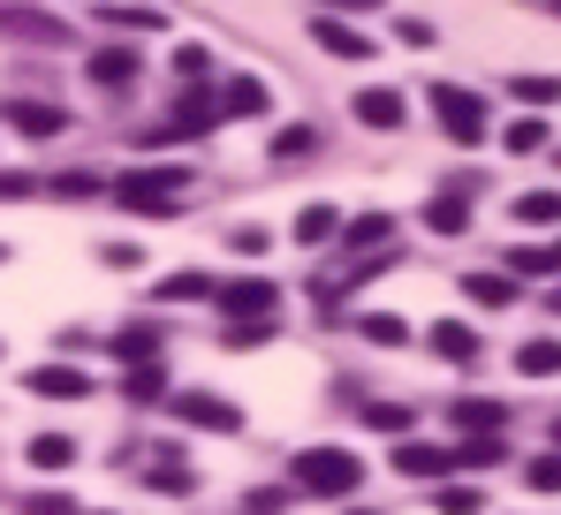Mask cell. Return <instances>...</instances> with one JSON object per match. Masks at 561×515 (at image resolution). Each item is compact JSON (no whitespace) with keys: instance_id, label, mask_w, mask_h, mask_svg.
<instances>
[{"instance_id":"19","label":"cell","mask_w":561,"mask_h":515,"mask_svg":"<svg viewBox=\"0 0 561 515\" xmlns=\"http://www.w3.org/2000/svg\"><path fill=\"white\" fill-rule=\"evenodd\" d=\"M99 23H106V31H129V38L168 31V15H160V8H99Z\"/></svg>"},{"instance_id":"21","label":"cell","mask_w":561,"mask_h":515,"mask_svg":"<svg viewBox=\"0 0 561 515\" xmlns=\"http://www.w3.org/2000/svg\"><path fill=\"white\" fill-rule=\"evenodd\" d=\"M516 371L524 379H561V342H524L516 348Z\"/></svg>"},{"instance_id":"6","label":"cell","mask_w":561,"mask_h":515,"mask_svg":"<svg viewBox=\"0 0 561 515\" xmlns=\"http://www.w3.org/2000/svg\"><path fill=\"white\" fill-rule=\"evenodd\" d=\"M23 387L46 394V402H84V394H92V371H77V364H31Z\"/></svg>"},{"instance_id":"26","label":"cell","mask_w":561,"mask_h":515,"mask_svg":"<svg viewBox=\"0 0 561 515\" xmlns=\"http://www.w3.org/2000/svg\"><path fill=\"white\" fill-rule=\"evenodd\" d=\"M304 152H319V137H311V122H288L274 137V160H304Z\"/></svg>"},{"instance_id":"33","label":"cell","mask_w":561,"mask_h":515,"mask_svg":"<svg viewBox=\"0 0 561 515\" xmlns=\"http://www.w3.org/2000/svg\"><path fill=\"white\" fill-rule=\"evenodd\" d=\"M501 455H508L501 439H463V447H456V462H470V470H493Z\"/></svg>"},{"instance_id":"23","label":"cell","mask_w":561,"mask_h":515,"mask_svg":"<svg viewBox=\"0 0 561 515\" xmlns=\"http://www.w3.org/2000/svg\"><path fill=\"white\" fill-rule=\"evenodd\" d=\"M463 296H470V304H493V311H501V304H516V281H508V273H470Z\"/></svg>"},{"instance_id":"3","label":"cell","mask_w":561,"mask_h":515,"mask_svg":"<svg viewBox=\"0 0 561 515\" xmlns=\"http://www.w3.org/2000/svg\"><path fill=\"white\" fill-rule=\"evenodd\" d=\"M425 99H433V122H440L456 145H485V99H478V91H463V84H433Z\"/></svg>"},{"instance_id":"36","label":"cell","mask_w":561,"mask_h":515,"mask_svg":"<svg viewBox=\"0 0 561 515\" xmlns=\"http://www.w3.org/2000/svg\"><path fill=\"white\" fill-rule=\"evenodd\" d=\"M274 334V319H251V327H228V348H251V342H266Z\"/></svg>"},{"instance_id":"38","label":"cell","mask_w":561,"mask_h":515,"mask_svg":"<svg viewBox=\"0 0 561 515\" xmlns=\"http://www.w3.org/2000/svg\"><path fill=\"white\" fill-rule=\"evenodd\" d=\"M99 258H106V265H114V273H122V265H129V273H137V265H145V251H137V243H106V251H99Z\"/></svg>"},{"instance_id":"34","label":"cell","mask_w":561,"mask_h":515,"mask_svg":"<svg viewBox=\"0 0 561 515\" xmlns=\"http://www.w3.org/2000/svg\"><path fill=\"white\" fill-rule=\"evenodd\" d=\"M54 197L84 205V197H99V174H54Z\"/></svg>"},{"instance_id":"9","label":"cell","mask_w":561,"mask_h":515,"mask_svg":"<svg viewBox=\"0 0 561 515\" xmlns=\"http://www.w3.org/2000/svg\"><path fill=\"white\" fill-rule=\"evenodd\" d=\"M0 122H15L23 137H61V122H69V114H61L54 99H8V106H0Z\"/></svg>"},{"instance_id":"39","label":"cell","mask_w":561,"mask_h":515,"mask_svg":"<svg viewBox=\"0 0 561 515\" xmlns=\"http://www.w3.org/2000/svg\"><path fill=\"white\" fill-rule=\"evenodd\" d=\"M394 31H402V46H433V23H425V15H402Z\"/></svg>"},{"instance_id":"37","label":"cell","mask_w":561,"mask_h":515,"mask_svg":"<svg viewBox=\"0 0 561 515\" xmlns=\"http://www.w3.org/2000/svg\"><path fill=\"white\" fill-rule=\"evenodd\" d=\"M152 485H160V493H190L197 478H190V470H175V462H160V470H152Z\"/></svg>"},{"instance_id":"29","label":"cell","mask_w":561,"mask_h":515,"mask_svg":"<svg viewBox=\"0 0 561 515\" xmlns=\"http://www.w3.org/2000/svg\"><path fill=\"white\" fill-rule=\"evenodd\" d=\"M508 273H561V243H547V251H508Z\"/></svg>"},{"instance_id":"18","label":"cell","mask_w":561,"mask_h":515,"mask_svg":"<svg viewBox=\"0 0 561 515\" xmlns=\"http://www.w3.org/2000/svg\"><path fill=\"white\" fill-rule=\"evenodd\" d=\"M23 455H31V470H69V462H77V439H69V432H31Z\"/></svg>"},{"instance_id":"1","label":"cell","mask_w":561,"mask_h":515,"mask_svg":"<svg viewBox=\"0 0 561 515\" xmlns=\"http://www.w3.org/2000/svg\"><path fill=\"white\" fill-rule=\"evenodd\" d=\"M114 205L122 213H145V220H175L190 205V168H129L122 182H114Z\"/></svg>"},{"instance_id":"2","label":"cell","mask_w":561,"mask_h":515,"mask_svg":"<svg viewBox=\"0 0 561 515\" xmlns=\"http://www.w3.org/2000/svg\"><path fill=\"white\" fill-rule=\"evenodd\" d=\"M365 485V462L350 455V447H304L296 455V493H311V501H350Z\"/></svg>"},{"instance_id":"24","label":"cell","mask_w":561,"mask_h":515,"mask_svg":"<svg viewBox=\"0 0 561 515\" xmlns=\"http://www.w3.org/2000/svg\"><path fill=\"white\" fill-rule=\"evenodd\" d=\"M213 288H220L213 273H168V281H160V304H197V296H213Z\"/></svg>"},{"instance_id":"7","label":"cell","mask_w":561,"mask_h":515,"mask_svg":"<svg viewBox=\"0 0 561 515\" xmlns=\"http://www.w3.org/2000/svg\"><path fill=\"white\" fill-rule=\"evenodd\" d=\"M350 114H357L365 129H402V114H410V99H402V91H387V84H365L357 99H350Z\"/></svg>"},{"instance_id":"11","label":"cell","mask_w":561,"mask_h":515,"mask_svg":"<svg viewBox=\"0 0 561 515\" xmlns=\"http://www.w3.org/2000/svg\"><path fill=\"white\" fill-rule=\"evenodd\" d=\"M175 417H183V425H205V432H236L243 425V410L220 402V394H175Z\"/></svg>"},{"instance_id":"12","label":"cell","mask_w":561,"mask_h":515,"mask_svg":"<svg viewBox=\"0 0 561 515\" xmlns=\"http://www.w3.org/2000/svg\"><path fill=\"white\" fill-rule=\"evenodd\" d=\"M213 106H220V122H243V114H266V106H274V91L259 84V77H228Z\"/></svg>"},{"instance_id":"28","label":"cell","mask_w":561,"mask_h":515,"mask_svg":"<svg viewBox=\"0 0 561 515\" xmlns=\"http://www.w3.org/2000/svg\"><path fill=\"white\" fill-rule=\"evenodd\" d=\"M365 342L394 348V342H410V327H402V319H394V311H365Z\"/></svg>"},{"instance_id":"13","label":"cell","mask_w":561,"mask_h":515,"mask_svg":"<svg viewBox=\"0 0 561 515\" xmlns=\"http://www.w3.org/2000/svg\"><path fill=\"white\" fill-rule=\"evenodd\" d=\"M311 38H319L327 54H342V61H373V38H365V31H350L342 15H311Z\"/></svg>"},{"instance_id":"4","label":"cell","mask_w":561,"mask_h":515,"mask_svg":"<svg viewBox=\"0 0 561 515\" xmlns=\"http://www.w3.org/2000/svg\"><path fill=\"white\" fill-rule=\"evenodd\" d=\"M220 296V311H228V327H251V319H274L280 288L266 281V273H251V281H228V288H213Z\"/></svg>"},{"instance_id":"32","label":"cell","mask_w":561,"mask_h":515,"mask_svg":"<svg viewBox=\"0 0 561 515\" xmlns=\"http://www.w3.org/2000/svg\"><path fill=\"white\" fill-rule=\"evenodd\" d=\"M365 425H373V432H394V439H402V432H410V410H402V402H373V410H365Z\"/></svg>"},{"instance_id":"20","label":"cell","mask_w":561,"mask_h":515,"mask_svg":"<svg viewBox=\"0 0 561 515\" xmlns=\"http://www.w3.org/2000/svg\"><path fill=\"white\" fill-rule=\"evenodd\" d=\"M501 145H508L516 160H531V152H547V122H539V114H516V122L501 129Z\"/></svg>"},{"instance_id":"17","label":"cell","mask_w":561,"mask_h":515,"mask_svg":"<svg viewBox=\"0 0 561 515\" xmlns=\"http://www.w3.org/2000/svg\"><path fill=\"white\" fill-rule=\"evenodd\" d=\"M433 356H448V364H478V334H470L463 319H433Z\"/></svg>"},{"instance_id":"41","label":"cell","mask_w":561,"mask_h":515,"mask_svg":"<svg viewBox=\"0 0 561 515\" xmlns=\"http://www.w3.org/2000/svg\"><path fill=\"white\" fill-rule=\"evenodd\" d=\"M554 455H561V417H554Z\"/></svg>"},{"instance_id":"31","label":"cell","mask_w":561,"mask_h":515,"mask_svg":"<svg viewBox=\"0 0 561 515\" xmlns=\"http://www.w3.org/2000/svg\"><path fill=\"white\" fill-rule=\"evenodd\" d=\"M516 99H524V106H554L561 77H516Z\"/></svg>"},{"instance_id":"42","label":"cell","mask_w":561,"mask_h":515,"mask_svg":"<svg viewBox=\"0 0 561 515\" xmlns=\"http://www.w3.org/2000/svg\"><path fill=\"white\" fill-rule=\"evenodd\" d=\"M350 515H379V508H350Z\"/></svg>"},{"instance_id":"25","label":"cell","mask_w":561,"mask_h":515,"mask_svg":"<svg viewBox=\"0 0 561 515\" xmlns=\"http://www.w3.org/2000/svg\"><path fill=\"white\" fill-rule=\"evenodd\" d=\"M433 508H440V515H478V508H485V493H478V485H440Z\"/></svg>"},{"instance_id":"30","label":"cell","mask_w":561,"mask_h":515,"mask_svg":"<svg viewBox=\"0 0 561 515\" xmlns=\"http://www.w3.org/2000/svg\"><path fill=\"white\" fill-rule=\"evenodd\" d=\"M175 77H183V84H205V77H213V54H205V46H175Z\"/></svg>"},{"instance_id":"35","label":"cell","mask_w":561,"mask_h":515,"mask_svg":"<svg viewBox=\"0 0 561 515\" xmlns=\"http://www.w3.org/2000/svg\"><path fill=\"white\" fill-rule=\"evenodd\" d=\"M228 251H236V258H266V251H274V236H266V228H236Z\"/></svg>"},{"instance_id":"44","label":"cell","mask_w":561,"mask_h":515,"mask_svg":"<svg viewBox=\"0 0 561 515\" xmlns=\"http://www.w3.org/2000/svg\"><path fill=\"white\" fill-rule=\"evenodd\" d=\"M554 15H561V8H554Z\"/></svg>"},{"instance_id":"10","label":"cell","mask_w":561,"mask_h":515,"mask_svg":"<svg viewBox=\"0 0 561 515\" xmlns=\"http://www.w3.org/2000/svg\"><path fill=\"white\" fill-rule=\"evenodd\" d=\"M394 470H402V478H448V470H456V447H433V439H402V447H394Z\"/></svg>"},{"instance_id":"40","label":"cell","mask_w":561,"mask_h":515,"mask_svg":"<svg viewBox=\"0 0 561 515\" xmlns=\"http://www.w3.org/2000/svg\"><path fill=\"white\" fill-rule=\"evenodd\" d=\"M547 311H561V288H554V296H547Z\"/></svg>"},{"instance_id":"16","label":"cell","mask_w":561,"mask_h":515,"mask_svg":"<svg viewBox=\"0 0 561 515\" xmlns=\"http://www.w3.org/2000/svg\"><path fill=\"white\" fill-rule=\"evenodd\" d=\"M122 394H129V402H160V394H168V364H160V356L122 364Z\"/></svg>"},{"instance_id":"43","label":"cell","mask_w":561,"mask_h":515,"mask_svg":"<svg viewBox=\"0 0 561 515\" xmlns=\"http://www.w3.org/2000/svg\"><path fill=\"white\" fill-rule=\"evenodd\" d=\"M0 258H8V243H0Z\"/></svg>"},{"instance_id":"14","label":"cell","mask_w":561,"mask_h":515,"mask_svg":"<svg viewBox=\"0 0 561 515\" xmlns=\"http://www.w3.org/2000/svg\"><path fill=\"white\" fill-rule=\"evenodd\" d=\"M84 77H92L99 91H122V84H137V54H129V46H99L92 61H84Z\"/></svg>"},{"instance_id":"27","label":"cell","mask_w":561,"mask_h":515,"mask_svg":"<svg viewBox=\"0 0 561 515\" xmlns=\"http://www.w3.org/2000/svg\"><path fill=\"white\" fill-rule=\"evenodd\" d=\"M524 485L531 493H561V455H531L524 462Z\"/></svg>"},{"instance_id":"8","label":"cell","mask_w":561,"mask_h":515,"mask_svg":"<svg viewBox=\"0 0 561 515\" xmlns=\"http://www.w3.org/2000/svg\"><path fill=\"white\" fill-rule=\"evenodd\" d=\"M456 425H463V439H501V425H508V410L493 402V394H456V410H448Z\"/></svg>"},{"instance_id":"5","label":"cell","mask_w":561,"mask_h":515,"mask_svg":"<svg viewBox=\"0 0 561 515\" xmlns=\"http://www.w3.org/2000/svg\"><path fill=\"white\" fill-rule=\"evenodd\" d=\"M425 228H433V236H463L470 228V174L440 182V190L425 197Z\"/></svg>"},{"instance_id":"22","label":"cell","mask_w":561,"mask_h":515,"mask_svg":"<svg viewBox=\"0 0 561 515\" xmlns=\"http://www.w3.org/2000/svg\"><path fill=\"white\" fill-rule=\"evenodd\" d=\"M516 220H524V228H554L561 220V190H524V197H516Z\"/></svg>"},{"instance_id":"15","label":"cell","mask_w":561,"mask_h":515,"mask_svg":"<svg viewBox=\"0 0 561 515\" xmlns=\"http://www.w3.org/2000/svg\"><path fill=\"white\" fill-rule=\"evenodd\" d=\"M334 236H342V213L334 205H304L296 213V243L304 251H334Z\"/></svg>"}]
</instances>
